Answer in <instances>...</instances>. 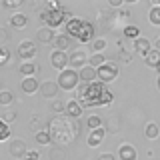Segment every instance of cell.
<instances>
[{"label":"cell","instance_id":"obj_9","mask_svg":"<svg viewBox=\"0 0 160 160\" xmlns=\"http://www.w3.org/2000/svg\"><path fill=\"white\" fill-rule=\"evenodd\" d=\"M58 90H60V86H58L56 80H44L42 86H40V94H42L46 100H56Z\"/></svg>","mask_w":160,"mask_h":160},{"label":"cell","instance_id":"obj_13","mask_svg":"<svg viewBox=\"0 0 160 160\" xmlns=\"http://www.w3.org/2000/svg\"><path fill=\"white\" fill-rule=\"evenodd\" d=\"M40 86H42V84H40L34 76H30V78H22V82H20V90H22L24 94H34V92H38Z\"/></svg>","mask_w":160,"mask_h":160},{"label":"cell","instance_id":"obj_42","mask_svg":"<svg viewBox=\"0 0 160 160\" xmlns=\"http://www.w3.org/2000/svg\"><path fill=\"white\" fill-rule=\"evenodd\" d=\"M154 46H156V50H160V38L156 40V44H154Z\"/></svg>","mask_w":160,"mask_h":160},{"label":"cell","instance_id":"obj_5","mask_svg":"<svg viewBox=\"0 0 160 160\" xmlns=\"http://www.w3.org/2000/svg\"><path fill=\"white\" fill-rule=\"evenodd\" d=\"M56 82H58L60 90L70 92V90H76V88L80 86V82H82V80H80V72H78V70L66 68V70H62V72H58Z\"/></svg>","mask_w":160,"mask_h":160},{"label":"cell","instance_id":"obj_37","mask_svg":"<svg viewBox=\"0 0 160 160\" xmlns=\"http://www.w3.org/2000/svg\"><path fill=\"white\" fill-rule=\"evenodd\" d=\"M24 160H40V152L38 150H28V154L24 156Z\"/></svg>","mask_w":160,"mask_h":160},{"label":"cell","instance_id":"obj_4","mask_svg":"<svg viewBox=\"0 0 160 160\" xmlns=\"http://www.w3.org/2000/svg\"><path fill=\"white\" fill-rule=\"evenodd\" d=\"M40 18L46 22L48 28H58L62 26V24H66L70 20V12L66 8H44L42 12H40Z\"/></svg>","mask_w":160,"mask_h":160},{"label":"cell","instance_id":"obj_38","mask_svg":"<svg viewBox=\"0 0 160 160\" xmlns=\"http://www.w3.org/2000/svg\"><path fill=\"white\" fill-rule=\"evenodd\" d=\"M96 160H116V156H114L112 152H102V154H100V156H98Z\"/></svg>","mask_w":160,"mask_h":160},{"label":"cell","instance_id":"obj_30","mask_svg":"<svg viewBox=\"0 0 160 160\" xmlns=\"http://www.w3.org/2000/svg\"><path fill=\"white\" fill-rule=\"evenodd\" d=\"M14 102V94L10 92V90H2V92H0V106H10V104Z\"/></svg>","mask_w":160,"mask_h":160},{"label":"cell","instance_id":"obj_16","mask_svg":"<svg viewBox=\"0 0 160 160\" xmlns=\"http://www.w3.org/2000/svg\"><path fill=\"white\" fill-rule=\"evenodd\" d=\"M82 110H84V108H82V104H80L78 100L74 98V100H68V102H66V112H64V114H68L70 118L78 120L80 116H82Z\"/></svg>","mask_w":160,"mask_h":160},{"label":"cell","instance_id":"obj_36","mask_svg":"<svg viewBox=\"0 0 160 160\" xmlns=\"http://www.w3.org/2000/svg\"><path fill=\"white\" fill-rule=\"evenodd\" d=\"M22 4H24V0H4L2 6L4 8H18V6H22Z\"/></svg>","mask_w":160,"mask_h":160},{"label":"cell","instance_id":"obj_43","mask_svg":"<svg viewBox=\"0 0 160 160\" xmlns=\"http://www.w3.org/2000/svg\"><path fill=\"white\" fill-rule=\"evenodd\" d=\"M156 86H158V90H160V74H158V80H156Z\"/></svg>","mask_w":160,"mask_h":160},{"label":"cell","instance_id":"obj_18","mask_svg":"<svg viewBox=\"0 0 160 160\" xmlns=\"http://www.w3.org/2000/svg\"><path fill=\"white\" fill-rule=\"evenodd\" d=\"M134 50H136V52L140 54V56H146V54L150 52V50H154L152 48V42H150L148 38H144V36H140L138 40H134Z\"/></svg>","mask_w":160,"mask_h":160},{"label":"cell","instance_id":"obj_21","mask_svg":"<svg viewBox=\"0 0 160 160\" xmlns=\"http://www.w3.org/2000/svg\"><path fill=\"white\" fill-rule=\"evenodd\" d=\"M144 64H146L148 68H154V70H158L160 68V50H150V52L144 56Z\"/></svg>","mask_w":160,"mask_h":160},{"label":"cell","instance_id":"obj_6","mask_svg":"<svg viewBox=\"0 0 160 160\" xmlns=\"http://www.w3.org/2000/svg\"><path fill=\"white\" fill-rule=\"evenodd\" d=\"M116 78H118V64L116 62L108 60L106 64H102V66L98 68V80L102 84H110V82H114Z\"/></svg>","mask_w":160,"mask_h":160},{"label":"cell","instance_id":"obj_39","mask_svg":"<svg viewBox=\"0 0 160 160\" xmlns=\"http://www.w3.org/2000/svg\"><path fill=\"white\" fill-rule=\"evenodd\" d=\"M0 38H2V44H4V42L8 40V32H6L4 28H0Z\"/></svg>","mask_w":160,"mask_h":160},{"label":"cell","instance_id":"obj_7","mask_svg":"<svg viewBox=\"0 0 160 160\" xmlns=\"http://www.w3.org/2000/svg\"><path fill=\"white\" fill-rule=\"evenodd\" d=\"M36 52H38V48L32 40H22V42L18 44V50H16L18 58L22 60V62H32V60L36 58Z\"/></svg>","mask_w":160,"mask_h":160},{"label":"cell","instance_id":"obj_12","mask_svg":"<svg viewBox=\"0 0 160 160\" xmlns=\"http://www.w3.org/2000/svg\"><path fill=\"white\" fill-rule=\"evenodd\" d=\"M136 158H138V152H136V148H134L132 144H128V142L120 144V148H118V160H136Z\"/></svg>","mask_w":160,"mask_h":160},{"label":"cell","instance_id":"obj_24","mask_svg":"<svg viewBox=\"0 0 160 160\" xmlns=\"http://www.w3.org/2000/svg\"><path fill=\"white\" fill-rule=\"evenodd\" d=\"M106 62H108L106 56H104V54H100V52H92V54H90V58H88V64L92 68H96V70L102 66V64H106Z\"/></svg>","mask_w":160,"mask_h":160},{"label":"cell","instance_id":"obj_41","mask_svg":"<svg viewBox=\"0 0 160 160\" xmlns=\"http://www.w3.org/2000/svg\"><path fill=\"white\" fill-rule=\"evenodd\" d=\"M152 6H160V0H152Z\"/></svg>","mask_w":160,"mask_h":160},{"label":"cell","instance_id":"obj_1","mask_svg":"<svg viewBox=\"0 0 160 160\" xmlns=\"http://www.w3.org/2000/svg\"><path fill=\"white\" fill-rule=\"evenodd\" d=\"M48 132L50 138H52L54 144L58 146H68V144H74L80 136V126L74 118H70L68 114H58V116H52L48 120Z\"/></svg>","mask_w":160,"mask_h":160},{"label":"cell","instance_id":"obj_25","mask_svg":"<svg viewBox=\"0 0 160 160\" xmlns=\"http://www.w3.org/2000/svg\"><path fill=\"white\" fill-rule=\"evenodd\" d=\"M34 140H36L38 144H42V146H48V142L52 138H50V132H48V128H42V130H38L36 134H34Z\"/></svg>","mask_w":160,"mask_h":160},{"label":"cell","instance_id":"obj_22","mask_svg":"<svg viewBox=\"0 0 160 160\" xmlns=\"http://www.w3.org/2000/svg\"><path fill=\"white\" fill-rule=\"evenodd\" d=\"M36 70H38V66L34 62H22V64H20V68H18V72L22 74V78H30V76L36 74Z\"/></svg>","mask_w":160,"mask_h":160},{"label":"cell","instance_id":"obj_29","mask_svg":"<svg viewBox=\"0 0 160 160\" xmlns=\"http://www.w3.org/2000/svg\"><path fill=\"white\" fill-rule=\"evenodd\" d=\"M50 160H66V150L62 146L50 148Z\"/></svg>","mask_w":160,"mask_h":160},{"label":"cell","instance_id":"obj_20","mask_svg":"<svg viewBox=\"0 0 160 160\" xmlns=\"http://www.w3.org/2000/svg\"><path fill=\"white\" fill-rule=\"evenodd\" d=\"M54 48L56 50H62V52H66L68 48H72V38L68 36V34H56V40H54Z\"/></svg>","mask_w":160,"mask_h":160},{"label":"cell","instance_id":"obj_28","mask_svg":"<svg viewBox=\"0 0 160 160\" xmlns=\"http://www.w3.org/2000/svg\"><path fill=\"white\" fill-rule=\"evenodd\" d=\"M18 116V112L16 110H12V108H4V112L0 114V118H2V122L4 124H10V122H14Z\"/></svg>","mask_w":160,"mask_h":160},{"label":"cell","instance_id":"obj_27","mask_svg":"<svg viewBox=\"0 0 160 160\" xmlns=\"http://www.w3.org/2000/svg\"><path fill=\"white\" fill-rule=\"evenodd\" d=\"M148 20L152 26H160V6H152L148 12Z\"/></svg>","mask_w":160,"mask_h":160},{"label":"cell","instance_id":"obj_31","mask_svg":"<svg viewBox=\"0 0 160 160\" xmlns=\"http://www.w3.org/2000/svg\"><path fill=\"white\" fill-rule=\"evenodd\" d=\"M124 36L130 40H138L140 38V28L138 26H126L124 28Z\"/></svg>","mask_w":160,"mask_h":160},{"label":"cell","instance_id":"obj_34","mask_svg":"<svg viewBox=\"0 0 160 160\" xmlns=\"http://www.w3.org/2000/svg\"><path fill=\"white\" fill-rule=\"evenodd\" d=\"M62 110L66 112V104H64L62 100H54V102H52V112H56V116H58Z\"/></svg>","mask_w":160,"mask_h":160},{"label":"cell","instance_id":"obj_11","mask_svg":"<svg viewBox=\"0 0 160 160\" xmlns=\"http://www.w3.org/2000/svg\"><path fill=\"white\" fill-rule=\"evenodd\" d=\"M10 154H12L14 158H22L24 160V156L28 154V148H26V142H24L22 138H14L12 142H10Z\"/></svg>","mask_w":160,"mask_h":160},{"label":"cell","instance_id":"obj_40","mask_svg":"<svg viewBox=\"0 0 160 160\" xmlns=\"http://www.w3.org/2000/svg\"><path fill=\"white\" fill-rule=\"evenodd\" d=\"M110 6H114V8L122 6V0H110Z\"/></svg>","mask_w":160,"mask_h":160},{"label":"cell","instance_id":"obj_32","mask_svg":"<svg viewBox=\"0 0 160 160\" xmlns=\"http://www.w3.org/2000/svg\"><path fill=\"white\" fill-rule=\"evenodd\" d=\"M8 60H10V50L6 46H2L0 48V66H6Z\"/></svg>","mask_w":160,"mask_h":160},{"label":"cell","instance_id":"obj_3","mask_svg":"<svg viewBox=\"0 0 160 160\" xmlns=\"http://www.w3.org/2000/svg\"><path fill=\"white\" fill-rule=\"evenodd\" d=\"M64 34H68L72 40H78V42L86 44V42H94V24L88 22V20L82 18H70L66 24H64Z\"/></svg>","mask_w":160,"mask_h":160},{"label":"cell","instance_id":"obj_8","mask_svg":"<svg viewBox=\"0 0 160 160\" xmlns=\"http://www.w3.org/2000/svg\"><path fill=\"white\" fill-rule=\"evenodd\" d=\"M50 64H52L58 72H62V70L70 68V54L62 52V50H54V52L50 54Z\"/></svg>","mask_w":160,"mask_h":160},{"label":"cell","instance_id":"obj_15","mask_svg":"<svg viewBox=\"0 0 160 160\" xmlns=\"http://www.w3.org/2000/svg\"><path fill=\"white\" fill-rule=\"evenodd\" d=\"M80 72V80H82L84 84H92V82H96L98 80V70L96 68H92L90 64H86L82 70H78Z\"/></svg>","mask_w":160,"mask_h":160},{"label":"cell","instance_id":"obj_14","mask_svg":"<svg viewBox=\"0 0 160 160\" xmlns=\"http://www.w3.org/2000/svg\"><path fill=\"white\" fill-rule=\"evenodd\" d=\"M104 136H106V128H98V130H92V132L88 134V138H86V144L90 148H96L102 144V140Z\"/></svg>","mask_w":160,"mask_h":160},{"label":"cell","instance_id":"obj_10","mask_svg":"<svg viewBox=\"0 0 160 160\" xmlns=\"http://www.w3.org/2000/svg\"><path fill=\"white\" fill-rule=\"evenodd\" d=\"M88 58L90 56H86V52H84V50H72V52H70V68L82 70L88 64Z\"/></svg>","mask_w":160,"mask_h":160},{"label":"cell","instance_id":"obj_33","mask_svg":"<svg viewBox=\"0 0 160 160\" xmlns=\"http://www.w3.org/2000/svg\"><path fill=\"white\" fill-rule=\"evenodd\" d=\"M106 40H104V38H96V40H94V42H92V48H94V52H100V54H102V50L104 48H106Z\"/></svg>","mask_w":160,"mask_h":160},{"label":"cell","instance_id":"obj_17","mask_svg":"<svg viewBox=\"0 0 160 160\" xmlns=\"http://www.w3.org/2000/svg\"><path fill=\"white\" fill-rule=\"evenodd\" d=\"M36 38H38V42H42V44H50L52 42L54 44V40H56V34H54V28H48V26H42L36 32Z\"/></svg>","mask_w":160,"mask_h":160},{"label":"cell","instance_id":"obj_19","mask_svg":"<svg viewBox=\"0 0 160 160\" xmlns=\"http://www.w3.org/2000/svg\"><path fill=\"white\" fill-rule=\"evenodd\" d=\"M26 24H28V16L24 12H12V16H10V26L12 28H26Z\"/></svg>","mask_w":160,"mask_h":160},{"label":"cell","instance_id":"obj_35","mask_svg":"<svg viewBox=\"0 0 160 160\" xmlns=\"http://www.w3.org/2000/svg\"><path fill=\"white\" fill-rule=\"evenodd\" d=\"M10 138V128H8V124H0V140L2 142H6V140Z\"/></svg>","mask_w":160,"mask_h":160},{"label":"cell","instance_id":"obj_23","mask_svg":"<svg viewBox=\"0 0 160 160\" xmlns=\"http://www.w3.org/2000/svg\"><path fill=\"white\" fill-rule=\"evenodd\" d=\"M144 136H146L148 140L160 138V128H158V124H156V122H148L146 128H144Z\"/></svg>","mask_w":160,"mask_h":160},{"label":"cell","instance_id":"obj_26","mask_svg":"<svg viewBox=\"0 0 160 160\" xmlns=\"http://www.w3.org/2000/svg\"><path fill=\"white\" fill-rule=\"evenodd\" d=\"M86 126L90 128V132H92V130L102 128V118H100L98 114H92V116H88V118H86Z\"/></svg>","mask_w":160,"mask_h":160},{"label":"cell","instance_id":"obj_2","mask_svg":"<svg viewBox=\"0 0 160 160\" xmlns=\"http://www.w3.org/2000/svg\"><path fill=\"white\" fill-rule=\"evenodd\" d=\"M76 100L82 104V108H92V106H108L112 104L114 94L106 88V84H102L100 80L92 84H80L76 88Z\"/></svg>","mask_w":160,"mask_h":160}]
</instances>
